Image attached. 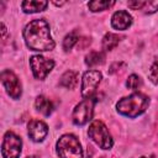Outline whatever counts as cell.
Returning a JSON list of instances; mask_svg holds the SVG:
<instances>
[{
  "label": "cell",
  "mask_w": 158,
  "mask_h": 158,
  "mask_svg": "<svg viewBox=\"0 0 158 158\" xmlns=\"http://www.w3.org/2000/svg\"><path fill=\"white\" fill-rule=\"evenodd\" d=\"M23 40L26 46L32 51H52L54 41L51 36V28L46 20L36 19L28 22L23 28Z\"/></svg>",
  "instance_id": "1"
},
{
  "label": "cell",
  "mask_w": 158,
  "mask_h": 158,
  "mask_svg": "<svg viewBox=\"0 0 158 158\" xmlns=\"http://www.w3.org/2000/svg\"><path fill=\"white\" fill-rule=\"evenodd\" d=\"M149 105V98L142 93H133L122 98L116 104V110L123 116L137 117L143 114Z\"/></svg>",
  "instance_id": "2"
},
{
  "label": "cell",
  "mask_w": 158,
  "mask_h": 158,
  "mask_svg": "<svg viewBox=\"0 0 158 158\" xmlns=\"http://www.w3.org/2000/svg\"><path fill=\"white\" fill-rule=\"evenodd\" d=\"M59 158H83V149L77 136L65 133L59 137L56 144Z\"/></svg>",
  "instance_id": "3"
},
{
  "label": "cell",
  "mask_w": 158,
  "mask_h": 158,
  "mask_svg": "<svg viewBox=\"0 0 158 158\" xmlns=\"http://www.w3.org/2000/svg\"><path fill=\"white\" fill-rule=\"evenodd\" d=\"M88 135L90 139L102 149H110L114 146V139L106 125L102 121H99V120L93 121L88 128Z\"/></svg>",
  "instance_id": "4"
},
{
  "label": "cell",
  "mask_w": 158,
  "mask_h": 158,
  "mask_svg": "<svg viewBox=\"0 0 158 158\" xmlns=\"http://www.w3.org/2000/svg\"><path fill=\"white\" fill-rule=\"evenodd\" d=\"M94 105H95L94 98L84 99L83 101H80V102L74 107L73 114H72V120H73L74 125H77V126L86 125V123L93 118Z\"/></svg>",
  "instance_id": "5"
},
{
  "label": "cell",
  "mask_w": 158,
  "mask_h": 158,
  "mask_svg": "<svg viewBox=\"0 0 158 158\" xmlns=\"http://www.w3.org/2000/svg\"><path fill=\"white\" fill-rule=\"evenodd\" d=\"M21 149H22L21 138L16 133L7 131L4 135V139H2V144H1L2 158H20Z\"/></svg>",
  "instance_id": "6"
},
{
  "label": "cell",
  "mask_w": 158,
  "mask_h": 158,
  "mask_svg": "<svg viewBox=\"0 0 158 158\" xmlns=\"http://www.w3.org/2000/svg\"><path fill=\"white\" fill-rule=\"evenodd\" d=\"M30 65H31V69H32V73H33L35 78L40 79V80H43L51 73V70L53 69L54 60L49 59V58H46L43 56L36 54V56H32L30 58Z\"/></svg>",
  "instance_id": "7"
},
{
  "label": "cell",
  "mask_w": 158,
  "mask_h": 158,
  "mask_svg": "<svg viewBox=\"0 0 158 158\" xmlns=\"http://www.w3.org/2000/svg\"><path fill=\"white\" fill-rule=\"evenodd\" d=\"M102 75L99 70H88L83 74L81 79V96L84 99L93 98L94 93L96 91V88L99 83L101 81Z\"/></svg>",
  "instance_id": "8"
},
{
  "label": "cell",
  "mask_w": 158,
  "mask_h": 158,
  "mask_svg": "<svg viewBox=\"0 0 158 158\" xmlns=\"http://www.w3.org/2000/svg\"><path fill=\"white\" fill-rule=\"evenodd\" d=\"M1 83L6 90V93L12 98V99H19L22 94V86H21V83L17 78V75L9 70V69H5L1 72Z\"/></svg>",
  "instance_id": "9"
},
{
  "label": "cell",
  "mask_w": 158,
  "mask_h": 158,
  "mask_svg": "<svg viewBox=\"0 0 158 158\" xmlns=\"http://www.w3.org/2000/svg\"><path fill=\"white\" fill-rule=\"evenodd\" d=\"M28 136L33 142H42L48 133L47 125L41 120H31L27 125Z\"/></svg>",
  "instance_id": "10"
},
{
  "label": "cell",
  "mask_w": 158,
  "mask_h": 158,
  "mask_svg": "<svg viewBox=\"0 0 158 158\" xmlns=\"http://www.w3.org/2000/svg\"><path fill=\"white\" fill-rule=\"evenodd\" d=\"M132 23V16L123 10L116 11L111 17V26L115 30H127Z\"/></svg>",
  "instance_id": "11"
},
{
  "label": "cell",
  "mask_w": 158,
  "mask_h": 158,
  "mask_svg": "<svg viewBox=\"0 0 158 158\" xmlns=\"http://www.w3.org/2000/svg\"><path fill=\"white\" fill-rule=\"evenodd\" d=\"M47 5L48 2L42 0H26L21 4V7L26 14H35V12L43 11L47 7Z\"/></svg>",
  "instance_id": "12"
},
{
  "label": "cell",
  "mask_w": 158,
  "mask_h": 158,
  "mask_svg": "<svg viewBox=\"0 0 158 158\" xmlns=\"http://www.w3.org/2000/svg\"><path fill=\"white\" fill-rule=\"evenodd\" d=\"M35 107H36L37 111H40L41 114H43L46 116L51 115L52 111H53V104H52V101L49 99H47L46 96H43V95H40V96L36 98V100H35Z\"/></svg>",
  "instance_id": "13"
},
{
  "label": "cell",
  "mask_w": 158,
  "mask_h": 158,
  "mask_svg": "<svg viewBox=\"0 0 158 158\" xmlns=\"http://www.w3.org/2000/svg\"><path fill=\"white\" fill-rule=\"evenodd\" d=\"M78 84V73L74 70H67L59 80V85L67 89H74Z\"/></svg>",
  "instance_id": "14"
},
{
  "label": "cell",
  "mask_w": 158,
  "mask_h": 158,
  "mask_svg": "<svg viewBox=\"0 0 158 158\" xmlns=\"http://www.w3.org/2000/svg\"><path fill=\"white\" fill-rule=\"evenodd\" d=\"M105 60V54L102 52L91 51L85 56V64L89 67H96L99 64H102Z\"/></svg>",
  "instance_id": "15"
},
{
  "label": "cell",
  "mask_w": 158,
  "mask_h": 158,
  "mask_svg": "<svg viewBox=\"0 0 158 158\" xmlns=\"http://www.w3.org/2000/svg\"><path fill=\"white\" fill-rule=\"evenodd\" d=\"M120 42V36L112 32H107L102 37V48L105 51H112Z\"/></svg>",
  "instance_id": "16"
},
{
  "label": "cell",
  "mask_w": 158,
  "mask_h": 158,
  "mask_svg": "<svg viewBox=\"0 0 158 158\" xmlns=\"http://www.w3.org/2000/svg\"><path fill=\"white\" fill-rule=\"evenodd\" d=\"M115 4V1H102V0H94L90 1L88 4V7L93 11V12H98V11H104L109 7H111Z\"/></svg>",
  "instance_id": "17"
},
{
  "label": "cell",
  "mask_w": 158,
  "mask_h": 158,
  "mask_svg": "<svg viewBox=\"0 0 158 158\" xmlns=\"http://www.w3.org/2000/svg\"><path fill=\"white\" fill-rule=\"evenodd\" d=\"M77 42H78V35H77V32L73 31V32L68 33L64 37V40H63V48H64V51H70Z\"/></svg>",
  "instance_id": "18"
},
{
  "label": "cell",
  "mask_w": 158,
  "mask_h": 158,
  "mask_svg": "<svg viewBox=\"0 0 158 158\" xmlns=\"http://www.w3.org/2000/svg\"><path fill=\"white\" fill-rule=\"evenodd\" d=\"M141 85H142V80H141V78H139L138 75H136V74H131V75L128 77V79L126 80V86H127L128 89L136 90V89H138Z\"/></svg>",
  "instance_id": "19"
},
{
  "label": "cell",
  "mask_w": 158,
  "mask_h": 158,
  "mask_svg": "<svg viewBox=\"0 0 158 158\" xmlns=\"http://www.w3.org/2000/svg\"><path fill=\"white\" fill-rule=\"evenodd\" d=\"M148 75H149V79L153 84H158V58H156V60L151 65Z\"/></svg>",
  "instance_id": "20"
},
{
  "label": "cell",
  "mask_w": 158,
  "mask_h": 158,
  "mask_svg": "<svg viewBox=\"0 0 158 158\" xmlns=\"http://www.w3.org/2000/svg\"><path fill=\"white\" fill-rule=\"evenodd\" d=\"M146 14H153L158 10V1H146L143 9H142Z\"/></svg>",
  "instance_id": "21"
},
{
  "label": "cell",
  "mask_w": 158,
  "mask_h": 158,
  "mask_svg": "<svg viewBox=\"0 0 158 158\" xmlns=\"http://www.w3.org/2000/svg\"><path fill=\"white\" fill-rule=\"evenodd\" d=\"M144 4H146V1H143V0H132V1L127 2L128 7H131L132 10H142Z\"/></svg>",
  "instance_id": "22"
},
{
  "label": "cell",
  "mask_w": 158,
  "mask_h": 158,
  "mask_svg": "<svg viewBox=\"0 0 158 158\" xmlns=\"http://www.w3.org/2000/svg\"><path fill=\"white\" fill-rule=\"evenodd\" d=\"M26 158H38V157H36V156H28V157H26Z\"/></svg>",
  "instance_id": "23"
},
{
  "label": "cell",
  "mask_w": 158,
  "mask_h": 158,
  "mask_svg": "<svg viewBox=\"0 0 158 158\" xmlns=\"http://www.w3.org/2000/svg\"><path fill=\"white\" fill-rule=\"evenodd\" d=\"M86 158H90V157H89V156H88V157H86Z\"/></svg>",
  "instance_id": "24"
},
{
  "label": "cell",
  "mask_w": 158,
  "mask_h": 158,
  "mask_svg": "<svg viewBox=\"0 0 158 158\" xmlns=\"http://www.w3.org/2000/svg\"><path fill=\"white\" fill-rule=\"evenodd\" d=\"M101 158H102V157H101Z\"/></svg>",
  "instance_id": "25"
}]
</instances>
